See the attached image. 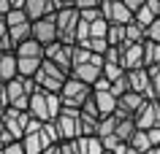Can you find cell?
Segmentation results:
<instances>
[{"mask_svg": "<svg viewBox=\"0 0 160 154\" xmlns=\"http://www.w3.org/2000/svg\"><path fill=\"white\" fill-rule=\"evenodd\" d=\"M82 22V14L76 8H62L54 14V25H57V41L65 46H76V27Z\"/></svg>", "mask_w": 160, "mask_h": 154, "instance_id": "1", "label": "cell"}, {"mask_svg": "<svg viewBox=\"0 0 160 154\" xmlns=\"http://www.w3.org/2000/svg\"><path fill=\"white\" fill-rule=\"evenodd\" d=\"M65 81H68V73H62V70H60L54 62H49V60H43L41 70L35 73V84H38V89L52 92V95H60V92H62Z\"/></svg>", "mask_w": 160, "mask_h": 154, "instance_id": "2", "label": "cell"}, {"mask_svg": "<svg viewBox=\"0 0 160 154\" xmlns=\"http://www.w3.org/2000/svg\"><path fill=\"white\" fill-rule=\"evenodd\" d=\"M92 97V86L82 84L76 78H68L62 92H60V100H62V108H73V111H82V105Z\"/></svg>", "mask_w": 160, "mask_h": 154, "instance_id": "3", "label": "cell"}, {"mask_svg": "<svg viewBox=\"0 0 160 154\" xmlns=\"http://www.w3.org/2000/svg\"><path fill=\"white\" fill-rule=\"evenodd\" d=\"M43 60L54 62L62 73H68V76H71V70H73V46H65V43L54 41L52 46H46V49H43Z\"/></svg>", "mask_w": 160, "mask_h": 154, "instance_id": "4", "label": "cell"}, {"mask_svg": "<svg viewBox=\"0 0 160 154\" xmlns=\"http://www.w3.org/2000/svg\"><path fill=\"white\" fill-rule=\"evenodd\" d=\"M6 103H8V108H17V111H27L30 108V97L25 92V81L19 76L6 84Z\"/></svg>", "mask_w": 160, "mask_h": 154, "instance_id": "5", "label": "cell"}, {"mask_svg": "<svg viewBox=\"0 0 160 154\" xmlns=\"http://www.w3.org/2000/svg\"><path fill=\"white\" fill-rule=\"evenodd\" d=\"M54 124H57L62 141H76V138H79V111L62 108V114L54 119Z\"/></svg>", "mask_w": 160, "mask_h": 154, "instance_id": "6", "label": "cell"}, {"mask_svg": "<svg viewBox=\"0 0 160 154\" xmlns=\"http://www.w3.org/2000/svg\"><path fill=\"white\" fill-rule=\"evenodd\" d=\"M136 127L138 130H152V127H160V100H147L144 108L133 116Z\"/></svg>", "mask_w": 160, "mask_h": 154, "instance_id": "7", "label": "cell"}, {"mask_svg": "<svg viewBox=\"0 0 160 154\" xmlns=\"http://www.w3.org/2000/svg\"><path fill=\"white\" fill-rule=\"evenodd\" d=\"M30 27H33V41H38L43 49L57 41V25H54V16L38 19V22H33Z\"/></svg>", "mask_w": 160, "mask_h": 154, "instance_id": "8", "label": "cell"}, {"mask_svg": "<svg viewBox=\"0 0 160 154\" xmlns=\"http://www.w3.org/2000/svg\"><path fill=\"white\" fill-rule=\"evenodd\" d=\"M128 81H130V92L141 95L144 100H158V97H155V92H152V84H149V76H147V68L128 70Z\"/></svg>", "mask_w": 160, "mask_h": 154, "instance_id": "9", "label": "cell"}, {"mask_svg": "<svg viewBox=\"0 0 160 154\" xmlns=\"http://www.w3.org/2000/svg\"><path fill=\"white\" fill-rule=\"evenodd\" d=\"M101 11H103V19H106L109 25H130V22L136 19L122 3H106V0H103Z\"/></svg>", "mask_w": 160, "mask_h": 154, "instance_id": "10", "label": "cell"}, {"mask_svg": "<svg viewBox=\"0 0 160 154\" xmlns=\"http://www.w3.org/2000/svg\"><path fill=\"white\" fill-rule=\"evenodd\" d=\"M25 14H27V22L33 25V22H38V19L54 16L57 8H54L52 0H27V3H25Z\"/></svg>", "mask_w": 160, "mask_h": 154, "instance_id": "11", "label": "cell"}, {"mask_svg": "<svg viewBox=\"0 0 160 154\" xmlns=\"http://www.w3.org/2000/svg\"><path fill=\"white\" fill-rule=\"evenodd\" d=\"M122 68H144V43H122Z\"/></svg>", "mask_w": 160, "mask_h": 154, "instance_id": "12", "label": "cell"}, {"mask_svg": "<svg viewBox=\"0 0 160 154\" xmlns=\"http://www.w3.org/2000/svg\"><path fill=\"white\" fill-rule=\"evenodd\" d=\"M27 114L33 116V119H38V122H52V114H49V103H46V92L43 89H38V92L30 97V108H27Z\"/></svg>", "mask_w": 160, "mask_h": 154, "instance_id": "13", "label": "cell"}, {"mask_svg": "<svg viewBox=\"0 0 160 154\" xmlns=\"http://www.w3.org/2000/svg\"><path fill=\"white\" fill-rule=\"evenodd\" d=\"M101 76H103V70H101V68H95V65H90V62H87V65H79V68H73L68 78H76V81H82V84L92 86V84H95V81H98Z\"/></svg>", "mask_w": 160, "mask_h": 154, "instance_id": "14", "label": "cell"}, {"mask_svg": "<svg viewBox=\"0 0 160 154\" xmlns=\"http://www.w3.org/2000/svg\"><path fill=\"white\" fill-rule=\"evenodd\" d=\"M17 76H19V70H17V54H14V51H11V54H0V81L8 84V81H14Z\"/></svg>", "mask_w": 160, "mask_h": 154, "instance_id": "15", "label": "cell"}, {"mask_svg": "<svg viewBox=\"0 0 160 154\" xmlns=\"http://www.w3.org/2000/svg\"><path fill=\"white\" fill-rule=\"evenodd\" d=\"M92 100H95V105H98L101 116H114V114H117V97L111 92H92Z\"/></svg>", "mask_w": 160, "mask_h": 154, "instance_id": "16", "label": "cell"}, {"mask_svg": "<svg viewBox=\"0 0 160 154\" xmlns=\"http://www.w3.org/2000/svg\"><path fill=\"white\" fill-rule=\"evenodd\" d=\"M17 57H25V60H43V46L38 41H25V43H19L17 51H14Z\"/></svg>", "mask_w": 160, "mask_h": 154, "instance_id": "17", "label": "cell"}, {"mask_svg": "<svg viewBox=\"0 0 160 154\" xmlns=\"http://www.w3.org/2000/svg\"><path fill=\"white\" fill-rule=\"evenodd\" d=\"M43 60H25V57H17V70L22 78H35V73L41 70Z\"/></svg>", "mask_w": 160, "mask_h": 154, "instance_id": "18", "label": "cell"}, {"mask_svg": "<svg viewBox=\"0 0 160 154\" xmlns=\"http://www.w3.org/2000/svg\"><path fill=\"white\" fill-rule=\"evenodd\" d=\"M125 43H147V27L138 25L136 19L125 25Z\"/></svg>", "mask_w": 160, "mask_h": 154, "instance_id": "19", "label": "cell"}, {"mask_svg": "<svg viewBox=\"0 0 160 154\" xmlns=\"http://www.w3.org/2000/svg\"><path fill=\"white\" fill-rule=\"evenodd\" d=\"M138 133V127H136V122H133V116H128V119H119L117 122V133L114 135L122 141V143H130V138Z\"/></svg>", "mask_w": 160, "mask_h": 154, "instance_id": "20", "label": "cell"}, {"mask_svg": "<svg viewBox=\"0 0 160 154\" xmlns=\"http://www.w3.org/2000/svg\"><path fill=\"white\" fill-rule=\"evenodd\" d=\"M160 65V43L147 41L144 43V68H155Z\"/></svg>", "mask_w": 160, "mask_h": 154, "instance_id": "21", "label": "cell"}, {"mask_svg": "<svg viewBox=\"0 0 160 154\" xmlns=\"http://www.w3.org/2000/svg\"><path fill=\"white\" fill-rule=\"evenodd\" d=\"M79 152H82V154H106L98 135H92V138H79Z\"/></svg>", "mask_w": 160, "mask_h": 154, "instance_id": "22", "label": "cell"}, {"mask_svg": "<svg viewBox=\"0 0 160 154\" xmlns=\"http://www.w3.org/2000/svg\"><path fill=\"white\" fill-rule=\"evenodd\" d=\"M8 35H11V41H14V46H19V43H25V41L33 38V27H30V22L27 25H19V27H11Z\"/></svg>", "mask_w": 160, "mask_h": 154, "instance_id": "23", "label": "cell"}, {"mask_svg": "<svg viewBox=\"0 0 160 154\" xmlns=\"http://www.w3.org/2000/svg\"><path fill=\"white\" fill-rule=\"evenodd\" d=\"M117 116H103L101 122H98V130H95V135L98 138H109V135H114L117 133Z\"/></svg>", "mask_w": 160, "mask_h": 154, "instance_id": "24", "label": "cell"}, {"mask_svg": "<svg viewBox=\"0 0 160 154\" xmlns=\"http://www.w3.org/2000/svg\"><path fill=\"white\" fill-rule=\"evenodd\" d=\"M106 43H109V46H122V43H125V25H109Z\"/></svg>", "mask_w": 160, "mask_h": 154, "instance_id": "25", "label": "cell"}, {"mask_svg": "<svg viewBox=\"0 0 160 154\" xmlns=\"http://www.w3.org/2000/svg\"><path fill=\"white\" fill-rule=\"evenodd\" d=\"M128 146H130V149H136L138 154H147V152L152 149V143H149V138H147V133H144V130H138V133L130 138V143H128Z\"/></svg>", "mask_w": 160, "mask_h": 154, "instance_id": "26", "label": "cell"}, {"mask_svg": "<svg viewBox=\"0 0 160 154\" xmlns=\"http://www.w3.org/2000/svg\"><path fill=\"white\" fill-rule=\"evenodd\" d=\"M22 146H25V154H43V143H41V135H25L22 138Z\"/></svg>", "mask_w": 160, "mask_h": 154, "instance_id": "27", "label": "cell"}, {"mask_svg": "<svg viewBox=\"0 0 160 154\" xmlns=\"http://www.w3.org/2000/svg\"><path fill=\"white\" fill-rule=\"evenodd\" d=\"M6 25H8V30L11 27H19V25H27V14L22 8H11L6 14Z\"/></svg>", "mask_w": 160, "mask_h": 154, "instance_id": "28", "label": "cell"}, {"mask_svg": "<svg viewBox=\"0 0 160 154\" xmlns=\"http://www.w3.org/2000/svg\"><path fill=\"white\" fill-rule=\"evenodd\" d=\"M125 73H128V70L122 68V65H114V62H106V65H103V78H109L111 84H114L117 78H122Z\"/></svg>", "mask_w": 160, "mask_h": 154, "instance_id": "29", "label": "cell"}, {"mask_svg": "<svg viewBox=\"0 0 160 154\" xmlns=\"http://www.w3.org/2000/svg\"><path fill=\"white\" fill-rule=\"evenodd\" d=\"M79 46L90 49L92 54H106V51H109V43H106V38H90L87 43H79Z\"/></svg>", "mask_w": 160, "mask_h": 154, "instance_id": "30", "label": "cell"}, {"mask_svg": "<svg viewBox=\"0 0 160 154\" xmlns=\"http://www.w3.org/2000/svg\"><path fill=\"white\" fill-rule=\"evenodd\" d=\"M79 114H82L84 119H92V122H101V119H103V116H101V111H98V105H95V100H92V97H90V100H87L84 105H82V111H79Z\"/></svg>", "mask_w": 160, "mask_h": 154, "instance_id": "31", "label": "cell"}, {"mask_svg": "<svg viewBox=\"0 0 160 154\" xmlns=\"http://www.w3.org/2000/svg\"><path fill=\"white\" fill-rule=\"evenodd\" d=\"M90 57H92V51H90V49L79 46V43L73 46V68H79V65H87V62H90Z\"/></svg>", "mask_w": 160, "mask_h": 154, "instance_id": "32", "label": "cell"}, {"mask_svg": "<svg viewBox=\"0 0 160 154\" xmlns=\"http://www.w3.org/2000/svg\"><path fill=\"white\" fill-rule=\"evenodd\" d=\"M130 92V81H128V73L122 78H117V81H114V84H111V95H114V97H122V95H128Z\"/></svg>", "mask_w": 160, "mask_h": 154, "instance_id": "33", "label": "cell"}, {"mask_svg": "<svg viewBox=\"0 0 160 154\" xmlns=\"http://www.w3.org/2000/svg\"><path fill=\"white\" fill-rule=\"evenodd\" d=\"M106 33H109V22L106 19H98V22L90 25V38H106Z\"/></svg>", "mask_w": 160, "mask_h": 154, "instance_id": "34", "label": "cell"}, {"mask_svg": "<svg viewBox=\"0 0 160 154\" xmlns=\"http://www.w3.org/2000/svg\"><path fill=\"white\" fill-rule=\"evenodd\" d=\"M155 19H160V16H155V14H152V11L147 8V6H144V8L138 11V14H136V22H138V25H144V27H149L152 22H155Z\"/></svg>", "mask_w": 160, "mask_h": 154, "instance_id": "35", "label": "cell"}, {"mask_svg": "<svg viewBox=\"0 0 160 154\" xmlns=\"http://www.w3.org/2000/svg\"><path fill=\"white\" fill-rule=\"evenodd\" d=\"M106 62H114V65H122V46H109V51L103 54Z\"/></svg>", "mask_w": 160, "mask_h": 154, "instance_id": "36", "label": "cell"}, {"mask_svg": "<svg viewBox=\"0 0 160 154\" xmlns=\"http://www.w3.org/2000/svg\"><path fill=\"white\" fill-rule=\"evenodd\" d=\"M147 41L152 43H160V19H155L149 27H147Z\"/></svg>", "mask_w": 160, "mask_h": 154, "instance_id": "37", "label": "cell"}, {"mask_svg": "<svg viewBox=\"0 0 160 154\" xmlns=\"http://www.w3.org/2000/svg\"><path fill=\"white\" fill-rule=\"evenodd\" d=\"M60 154H82L79 152V138L76 141H62L60 143Z\"/></svg>", "mask_w": 160, "mask_h": 154, "instance_id": "38", "label": "cell"}, {"mask_svg": "<svg viewBox=\"0 0 160 154\" xmlns=\"http://www.w3.org/2000/svg\"><path fill=\"white\" fill-rule=\"evenodd\" d=\"M82 19H84L87 25H92V22L103 19V11H101V8H90V11H82Z\"/></svg>", "mask_w": 160, "mask_h": 154, "instance_id": "39", "label": "cell"}, {"mask_svg": "<svg viewBox=\"0 0 160 154\" xmlns=\"http://www.w3.org/2000/svg\"><path fill=\"white\" fill-rule=\"evenodd\" d=\"M119 3H122V6H125V8L136 16V14H138V11L144 8V3H147V0H119Z\"/></svg>", "mask_w": 160, "mask_h": 154, "instance_id": "40", "label": "cell"}, {"mask_svg": "<svg viewBox=\"0 0 160 154\" xmlns=\"http://www.w3.org/2000/svg\"><path fill=\"white\" fill-rule=\"evenodd\" d=\"M92 92H111V81L101 76V78H98V81L92 84Z\"/></svg>", "mask_w": 160, "mask_h": 154, "instance_id": "41", "label": "cell"}, {"mask_svg": "<svg viewBox=\"0 0 160 154\" xmlns=\"http://www.w3.org/2000/svg\"><path fill=\"white\" fill-rule=\"evenodd\" d=\"M3 154H25V146H22V141H14L3 149Z\"/></svg>", "mask_w": 160, "mask_h": 154, "instance_id": "42", "label": "cell"}, {"mask_svg": "<svg viewBox=\"0 0 160 154\" xmlns=\"http://www.w3.org/2000/svg\"><path fill=\"white\" fill-rule=\"evenodd\" d=\"M147 133V138H149L152 146H160V127H152V130H144Z\"/></svg>", "mask_w": 160, "mask_h": 154, "instance_id": "43", "label": "cell"}, {"mask_svg": "<svg viewBox=\"0 0 160 154\" xmlns=\"http://www.w3.org/2000/svg\"><path fill=\"white\" fill-rule=\"evenodd\" d=\"M144 6H147V8H149L152 14H155V16H160V0H147Z\"/></svg>", "mask_w": 160, "mask_h": 154, "instance_id": "44", "label": "cell"}, {"mask_svg": "<svg viewBox=\"0 0 160 154\" xmlns=\"http://www.w3.org/2000/svg\"><path fill=\"white\" fill-rule=\"evenodd\" d=\"M54 3V8L62 11V8H73V0H52Z\"/></svg>", "mask_w": 160, "mask_h": 154, "instance_id": "45", "label": "cell"}, {"mask_svg": "<svg viewBox=\"0 0 160 154\" xmlns=\"http://www.w3.org/2000/svg\"><path fill=\"white\" fill-rule=\"evenodd\" d=\"M11 11V0H0V16H6Z\"/></svg>", "mask_w": 160, "mask_h": 154, "instance_id": "46", "label": "cell"}, {"mask_svg": "<svg viewBox=\"0 0 160 154\" xmlns=\"http://www.w3.org/2000/svg\"><path fill=\"white\" fill-rule=\"evenodd\" d=\"M8 35V25H6V16H0V38Z\"/></svg>", "mask_w": 160, "mask_h": 154, "instance_id": "47", "label": "cell"}, {"mask_svg": "<svg viewBox=\"0 0 160 154\" xmlns=\"http://www.w3.org/2000/svg\"><path fill=\"white\" fill-rule=\"evenodd\" d=\"M6 108H8V103H6V97H0V119H3V114H6Z\"/></svg>", "mask_w": 160, "mask_h": 154, "instance_id": "48", "label": "cell"}, {"mask_svg": "<svg viewBox=\"0 0 160 154\" xmlns=\"http://www.w3.org/2000/svg\"><path fill=\"white\" fill-rule=\"evenodd\" d=\"M147 154H160V146H152V149H149Z\"/></svg>", "mask_w": 160, "mask_h": 154, "instance_id": "49", "label": "cell"}, {"mask_svg": "<svg viewBox=\"0 0 160 154\" xmlns=\"http://www.w3.org/2000/svg\"><path fill=\"white\" fill-rule=\"evenodd\" d=\"M0 97H6V84L0 81Z\"/></svg>", "mask_w": 160, "mask_h": 154, "instance_id": "50", "label": "cell"}, {"mask_svg": "<svg viewBox=\"0 0 160 154\" xmlns=\"http://www.w3.org/2000/svg\"><path fill=\"white\" fill-rule=\"evenodd\" d=\"M125 154H138V152H136V149H130V146H128V149H125Z\"/></svg>", "mask_w": 160, "mask_h": 154, "instance_id": "51", "label": "cell"}, {"mask_svg": "<svg viewBox=\"0 0 160 154\" xmlns=\"http://www.w3.org/2000/svg\"><path fill=\"white\" fill-rule=\"evenodd\" d=\"M106 3H119V0H106Z\"/></svg>", "mask_w": 160, "mask_h": 154, "instance_id": "52", "label": "cell"}, {"mask_svg": "<svg viewBox=\"0 0 160 154\" xmlns=\"http://www.w3.org/2000/svg\"><path fill=\"white\" fill-rule=\"evenodd\" d=\"M98 3H103V0H98Z\"/></svg>", "mask_w": 160, "mask_h": 154, "instance_id": "53", "label": "cell"}]
</instances>
